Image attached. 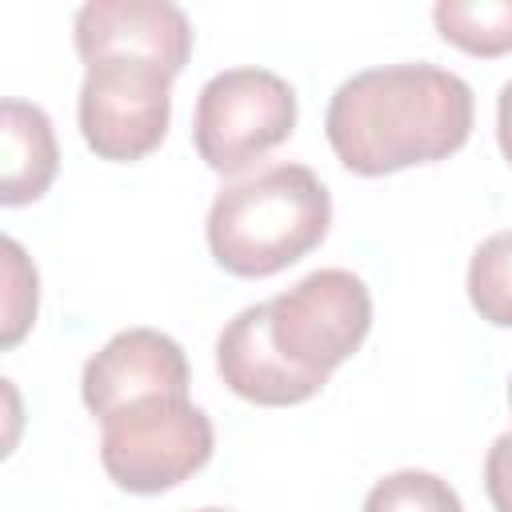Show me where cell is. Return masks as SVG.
<instances>
[{
    "mask_svg": "<svg viewBox=\"0 0 512 512\" xmlns=\"http://www.w3.org/2000/svg\"><path fill=\"white\" fill-rule=\"evenodd\" d=\"M336 160L356 176L436 164L472 132V88L436 64H384L348 76L324 116Z\"/></svg>",
    "mask_w": 512,
    "mask_h": 512,
    "instance_id": "6da1fadb",
    "label": "cell"
},
{
    "mask_svg": "<svg viewBox=\"0 0 512 512\" xmlns=\"http://www.w3.org/2000/svg\"><path fill=\"white\" fill-rule=\"evenodd\" d=\"M332 224V196L304 164H272L228 184L208 212L212 260L244 280L276 276L308 256Z\"/></svg>",
    "mask_w": 512,
    "mask_h": 512,
    "instance_id": "7a4b0ae2",
    "label": "cell"
},
{
    "mask_svg": "<svg viewBox=\"0 0 512 512\" xmlns=\"http://www.w3.org/2000/svg\"><path fill=\"white\" fill-rule=\"evenodd\" d=\"M100 464L136 496H156L196 476L216 448L212 420L188 396H160L100 420Z\"/></svg>",
    "mask_w": 512,
    "mask_h": 512,
    "instance_id": "3957f363",
    "label": "cell"
},
{
    "mask_svg": "<svg viewBox=\"0 0 512 512\" xmlns=\"http://www.w3.org/2000/svg\"><path fill=\"white\" fill-rule=\"evenodd\" d=\"M296 128V92L268 68L216 72L196 96L192 140L212 172H244Z\"/></svg>",
    "mask_w": 512,
    "mask_h": 512,
    "instance_id": "277c9868",
    "label": "cell"
},
{
    "mask_svg": "<svg viewBox=\"0 0 512 512\" xmlns=\"http://www.w3.org/2000/svg\"><path fill=\"white\" fill-rule=\"evenodd\" d=\"M372 296L348 268H320L268 300L276 352L312 376H332L368 336Z\"/></svg>",
    "mask_w": 512,
    "mask_h": 512,
    "instance_id": "5b68a950",
    "label": "cell"
},
{
    "mask_svg": "<svg viewBox=\"0 0 512 512\" xmlns=\"http://www.w3.org/2000/svg\"><path fill=\"white\" fill-rule=\"evenodd\" d=\"M80 136L100 160L132 164L160 148L172 116V76L136 56L88 64L80 84Z\"/></svg>",
    "mask_w": 512,
    "mask_h": 512,
    "instance_id": "8992f818",
    "label": "cell"
},
{
    "mask_svg": "<svg viewBox=\"0 0 512 512\" xmlns=\"http://www.w3.org/2000/svg\"><path fill=\"white\" fill-rule=\"evenodd\" d=\"M80 396L96 420L160 396H188V356L156 328L116 332L80 376Z\"/></svg>",
    "mask_w": 512,
    "mask_h": 512,
    "instance_id": "52a82bcc",
    "label": "cell"
},
{
    "mask_svg": "<svg viewBox=\"0 0 512 512\" xmlns=\"http://www.w3.org/2000/svg\"><path fill=\"white\" fill-rule=\"evenodd\" d=\"M72 40L84 64L136 56L176 76L192 56V24L168 0H88L72 20Z\"/></svg>",
    "mask_w": 512,
    "mask_h": 512,
    "instance_id": "ba28073f",
    "label": "cell"
},
{
    "mask_svg": "<svg viewBox=\"0 0 512 512\" xmlns=\"http://www.w3.org/2000/svg\"><path fill=\"white\" fill-rule=\"evenodd\" d=\"M216 372L240 400H252L260 408L304 404L328 384V376L300 372L276 352L268 332V304H252L224 324L216 340Z\"/></svg>",
    "mask_w": 512,
    "mask_h": 512,
    "instance_id": "9c48e42d",
    "label": "cell"
},
{
    "mask_svg": "<svg viewBox=\"0 0 512 512\" xmlns=\"http://www.w3.org/2000/svg\"><path fill=\"white\" fill-rule=\"evenodd\" d=\"M4 180H0V204L20 208L48 192L60 168V148L52 120L40 104L28 100H4Z\"/></svg>",
    "mask_w": 512,
    "mask_h": 512,
    "instance_id": "30bf717a",
    "label": "cell"
},
{
    "mask_svg": "<svg viewBox=\"0 0 512 512\" xmlns=\"http://www.w3.org/2000/svg\"><path fill=\"white\" fill-rule=\"evenodd\" d=\"M436 32L468 56L512 52V0H440L432 8Z\"/></svg>",
    "mask_w": 512,
    "mask_h": 512,
    "instance_id": "8fae6325",
    "label": "cell"
},
{
    "mask_svg": "<svg viewBox=\"0 0 512 512\" xmlns=\"http://www.w3.org/2000/svg\"><path fill=\"white\" fill-rule=\"evenodd\" d=\"M468 300L480 320L512 328V228L488 236L468 264Z\"/></svg>",
    "mask_w": 512,
    "mask_h": 512,
    "instance_id": "7c38bea8",
    "label": "cell"
},
{
    "mask_svg": "<svg viewBox=\"0 0 512 512\" xmlns=\"http://www.w3.org/2000/svg\"><path fill=\"white\" fill-rule=\"evenodd\" d=\"M364 512H464L456 488L436 472L400 468L372 484L364 496Z\"/></svg>",
    "mask_w": 512,
    "mask_h": 512,
    "instance_id": "4fadbf2b",
    "label": "cell"
},
{
    "mask_svg": "<svg viewBox=\"0 0 512 512\" xmlns=\"http://www.w3.org/2000/svg\"><path fill=\"white\" fill-rule=\"evenodd\" d=\"M4 276H8V296H4V348H16L24 332L36 320V268L24 260V248L16 240H4Z\"/></svg>",
    "mask_w": 512,
    "mask_h": 512,
    "instance_id": "5bb4252c",
    "label": "cell"
},
{
    "mask_svg": "<svg viewBox=\"0 0 512 512\" xmlns=\"http://www.w3.org/2000/svg\"><path fill=\"white\" fill-rule=\"evenodd\" d=\"M484 488L496 512H512V432L492 440L484 460Z\"/></svg>",
    "mask_w": 512,
    "mask_h": 512,
    "instance_id": "9a60e30c",
    "label": "cell"
},
{
    "mask_svg": "<svg viewBox=\"0 0 512 512\" xmlns=\"http://www.w3.org/2000/svg\"><path fill=\"white\" fill-rule=\"evenodd\" d=\"M496 140L504 160L512 164V80L500 88V100H496Z\"/></svg>",
    "mask_w": 512,
    "mask_h": 512,
    "instance_id": "2e32d148",
    "label": "cell"
},
{
    "mask_svg": "<svg viewBox=\"0 0 512 512\" xmlns=\"http://www.w3.org/2000/svg\"><path fill=\"white\" fill-rule=\"evenodd\" d=\"M200 512H228V508H200Z\"/></svg>",
    "mask_w": 512,
    "mask_h": 512,
    "instance_id": "e0dca14e",
    "label": "cell"
},
{
    "mask_svg": "<svg viewBox=\"0 0 512 512\" xmlns=\"http://www.w3.org/2000/svg\"><path fill=\"white\" fill-rule=\"evenodd\" d=\"M508 404H512V380H508Z\"/></svg>",
    "mask_w": 512,
    "mask_h": 512,
    "instance_id": "ac0fdd59",
    "label": "cell"
}]
</instances>
